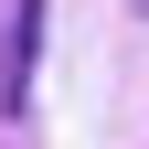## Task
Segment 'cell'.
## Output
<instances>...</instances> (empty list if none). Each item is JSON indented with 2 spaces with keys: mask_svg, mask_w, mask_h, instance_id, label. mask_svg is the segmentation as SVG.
Masks as SVG:
<instances>
[{
  "mask_svg": "<svg viewBox=\"0 0 149 149\" xmlns=\"http://www.w3.org/2000/svg\"><path fill=\"white\" fill-rule=\"evenodd\" d=\"M43 11L53 0H11V32H0V117L32 107V53H43Z\"/></svg>",
  "mask_w": 149,
  "mask_h": 149,
  "instance_id": "6da1fadb",
  "label": "cell"
}]
</instances>
